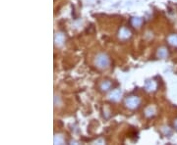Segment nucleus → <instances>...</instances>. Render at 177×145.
Here are the masks:
<instances>
[{
    "instance_id": "5",
    "label": "nucleus",
    "mask_w": 177,
    "mask_h": 145,
    "mask_svg": "<svg viewBox=\"0 0 177 145\" xmlns=\"http://www.w3.org/2000/svg\"><path fill=\"white\" fill-rule=\"evenodd\" d=\"M120 95H121V91L119 90V89H117V90H114V91H112L110 95H109V98H110L111 100H117L119 97H120Z\"/></svg>"
},
{
    "instance_id": "9",
    "label": "nucleus",
    "mask_w": 177,
    "mask_h": 145,
    "mask_svg": "<svg viewBox=\"0 0 177 145\" xmlns=\"http://www.w3.org/2000/svg\"><path fill=\"white\" fill-rule=\"evenodd\" d=\"M63 41H64V35H61V33H58L55 38V42L57 43V44H61Z\"/></svg>"
},
{
    "instance_id": "4",
    "label": "nucleus",
    "mask_w": 177,
    "mask_h": 145,
    "mask_svg": "<svg viewBox=\"0 0 177 145\" xmlns=\"http://www.w3.org/2000/svg\"><path fill=\"white\" fill-rule=\"evenodd\" d=\"M146 88H147V90H149V91L155 90V89L157 88V83L155 82H152V81L147 82V83H146Z\"/></svg>"
},
{
    "instance_id": "12",
    "label": "nucleus",
    "mask_w": 177,
    "mask_h": 145,
    "mask_svg": "<svg viewBox=\"0 0 177 145\" xmlns=\"http://www.w3.org/2000/svg\"><path fill=\"white\" fill-rule=\"evenodd\" d=\"M174 126H175V128H177V120H176L175 123H174Z\"/></svg>"
},
{
    "instance_id": "6",
    "label": "nucleus",
    "mask_w": 177,
    "mask_h": 145,
    "mask_svg": "<svg viewBox=\"0 0 177 145\" xmlns=\"http://www.w3.org/2000/svg\"><path fill=\"white\" fill-rule=\"evenodd\" d=\"M167 55H168V52H167L165 48H161L157 52V56L160 58H166Z\"/></svg>"
},
{
    "instance_id": "1",
    "label": "nucleus",
    "mask_w": 177,
    "mask_h": 145,
    "mask_svg": "<svg viewBox=\"0 0 177 145\" xmlns=\"http://www.w3.org/2000/svg\"><path fill=\"white\" fill-rule=\"evenodd\" d=\"M96 64L97 67L102 68V69H103V68H107L108 65H109V59L107 58V56H105V55L100 54L96 58Z\"/></svg>"
},
{
    "instance_id": "11",
    "label": "nucleus",
    "mask_w": 177,
    "mask_h": 145,
    "mask_svg": "<svg viewBox=\"0 0 177 145\" xmlns=\"http://www.w3.org/2000/svg\"><path fill=\"white\" fill-rule=\"evenodd\" d=\"M54 142H55V143H60V142H62V138H61L60 136L55 137V139H54Z\"/></svg>"
},
{
    "instance_id": "3",
    "label": "nucleus",
    "mask_w": 177,
    "mask_h": 145,
    "mask_svg": "<svg viewBox=\"0 0 177 145\" xmlns=\"http://www.w3.org/2000/svg\"><path fill=\"white\" fill-rule=\"evenodd\" d=\"M130 36V30L126 29V27H122L119 32V38L121 39H126Z\"/></svg>"
},
{
    "instance_id": "8",
    "label": "nucleus",
    "mask_w": 177,
    "mask_h": 145,
    "mask_svg": "<svg viewBox=\"0 0 177 145\" xmlns=\"http://www.w3.org/2000/svg\"><path fill=\"white\" fill-rule=\"evenodd\" d=\"M110 87H111V82H102V85H100V88H102V90H108Z\"/></svg>"
},
{
    "instance_id": "10",
    "label": "nucleus",
    "mask_w": 177,
    "mask_h": 145,
    "mask_svg": "<svg viewBox=\"0 0 177 145\" xmlns=\"http://www.w3.org/2000/svg\"><path fill=\"white\" fill-rule=\"evenodd\" d=\"M168 41L173 45H177V35H171L168 38Z\"/></svg>"
},
{
    "instance_id": "2",
    "label": "nucleus",
    "mask_w": 177,
    "mask_h": 145,
    "mask_svg": "<svg viewBox=\"0 0 177 145\" xmlns=\"http://www.w3.org/2000/svg\"><path fill=\"white\" fill-rule=\"evenodd\" d=\"M125 104H126V106L128 108H130V109H135V108L139 106L140 99L136 96H131L129 98H127L126 101H125Z\"/></svg>"
},
{
    "instance_id": "7",
    "label": "nucleus",
    "mask_w": 177,
    "mask_h": 145,
    "mask_svg": "<svg viewBox=\"0 0 177 145\" xmlns=\"http://www.w3.org/2000/svg\"><path fill=\"white\" fill-rule=\"evenodd\" d=\"M142 23H143V20L140 19V18H134V19H132V21H131V24H132L134 27H140L142 25Z\"/></svg>"
}]
</instances>
